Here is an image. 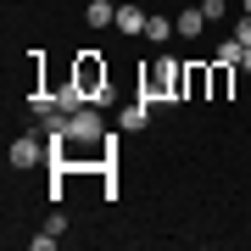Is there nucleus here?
<instances>
[{"label":"nucleus","instance_id":"1","mask_svg":"<svg viewBox=\"0 0 251 251\" xmlns=\"http://www.w3.org/2000/svg\"><path fill=\"white\" fill-rule=\"evenodd\" d=\"M140 100H184V62L179 56H156V67H151V78L140 84Z\"/></svg>","mask_w":251,"mask_h":251},{"label":"nucleus","instance_id":"2","mask_svg":"<svg viewBox=\"0 0 251 251\" xmlns=\"http://www.w3.org/2000/svg\"><path fill=\"white\" fill-rule=\"evenodd\" d=\"M73 84H78L95 106H112V73H106V62H100L95 50H78V56H73Z\"/></svg>","mask_w":251,"mask_h":251},{"label":"nucleus","instance_id":"3","mask_svg":"<svg viewBox=\"0 0 251 251\" xmlns=\"http://www.w3.org/2000/svg\"><path fill=\"white\" fill-rule=\"evenodd\" d=\"M67 134H73V145H106V140H100V106H95V100L67 117Z\"/></svg>","mask_w":251,"mask_h":251},{"label":"nucleus","instance_id":"4","mask_svg":"<svg viewBox=\"0 0 251 251\" xmlns=\"http://www.w3.org/2000/svg\"><path fill=\"white\" fill-rule=\"evenodd\" d=\"M39 162H50V145L45 140H34V134L11 140V168H39Z\"/></svg>","mask_w":251,"mask_h":251},{"label":"nucleus","instance_id":"5","mask_svg":"<svg viewBox=\"0 0 251 251\" xmlns=\"http://www.w3.org/2000/svg\"><path fill=\"white\" fill-rule=\"evenodd\" d=\"M184 100H212V67L184 62Z\"/></svg>","mask_w":251,"mask_h":251},{"label":"nucleus","instance_id":"6","mask_svg":"<svg viewBox=\"0 0 251 251\" xmlns=\"http://www.w3.org/2000/svg\"><path fill=\"white\" fill-rule=\"evenodd\" d=\"M50 95H56V112H62V117H73V112H84V106H90V95H84L78 84H73V73H67L62 84H56Z\"/></svg>","mask_w":251,"mask_h":251},{"label":"nucleus","instance_id":"7","mask_svg":"<svg viewBox=\"0 0 251 251\" xmlns=\"http://www.w3.org/2000/svg\"><path fill=\"white\" fill-rule=\"evenodd\" d=\"M145 23H151V11H140V6H117V23H112V28H123L128 39H140Z\"/></svg>","mask_w":251,"mask_h":251},{"label":"nucleus","instance_id":"8","mask_svg":"<svg viewBox=\"0 0 251 251\" xmlns=\"http://www.w3.org/2000/svg\"><path fill=\"white\" fill-rule=\"evenodd\" d=\"M62 234H67V218H62V212H50V218H45V229L34 234V251H50Z\"/></svg>","mask_w":251,"mask_h":251},{"label":"nucleus","instance_id":"9","mask_svg":"<svg viewBox=\"0 0 251 251\" xmlns=\"http://www.w3.org/2000/svg\"><path fill=\"white\" fill-rule=\"evenodd\" d=\"M173 34H179V23L162 17V11H151V23H145V39H151V45H168Z\"/></svg>","mask_w":251,"mask_h":251},{"label":"nucleus","instance_id":"10","mask_svg":"<svg viewBox=\"0 0 251 251\" xmlns=\"http://www.w3.org/2000/svg\"><path fill=\"white\" fill-rule=\"evenodd\" d=\"M234 90V62H212V100H229Z\"/></svg>","mask_w":251,"mask_h":251},{"label":"nucleus","instance_id":"11","mask_svg":"<svg viewBox=\"0 0 251 251\" xmlns=\"http://www.w3.org/2000/svg\"><path fill=\"white\" fill-rule=\"evenodd\" d=\"M84 23H90V28L117 23V6H112V0H90V6H84Z\"/></svg>","mask_w":251,"mask_h":251},{"label":"nucleus","instance_id":"12","mask_svg":"<svg viewBox=\"0 0 251 251\" xmlns=\"http://www.w3.org/2000/svg\"><path fill=\"white\" fill-rule=\"evenodd\" d=\"M173 23H179V39H196L201 28H206V11H201V6H196V11H179Z\"/></svg>","mask_w":251,"mask_h":251},{"label":"nucleus","instance_id":"13","mask_svg":"<svg viewBox=\"0 0 251 251\" xmlns=\"http://www.w3.org/2000/svg\"><path fill=\"white\" fill-rule=\"evenodd\" d=\"M145 117H151V100H134V106L117 117V123H123V128H145Z\"/></svg>","mask_w":251,"mask_h":251},{"label":"nucleus","instance_id":"14","mask_svg":"<svg viewBox=\"0 0 251 251\" xmlns=\"http://www.w3.org/2000/svg\"><path fill=\"white\" fill-rule=\"evenodd\" d=\"M201 11H206V23H224L229 17V0H201Z\"/></svg>","mask_w":251,"mask_h":251},{"label":"nucleus","instance_id":"15","mask_svg":"<svg viewBox=\"0 0 251 251\" xmlns=\"http://www.w3.org/2000/svg\"><path fill=\"white\" fill-rule=\"evenodd\" d=\"M234 39H240V45H251V11H240V23H234Z\"/></svg>","mask_w":251,"mask_h":251},{"label":"nucleus","instance_id":"16","mask_svg":"<svg viewBox=\"0 0 251 251\" xmlns=\"http://www.w3.org/2000/svg\"><path fill=\"white\" fill-rule=\"evenodd\" d=\"M240 73H251V45H246V50H240Z\"/></svg>","mask_w":251,"mask_h":251},{"label":"nucleus","instance_id":"17","mask_svg":"<svg viewBox=\"0 0 251 251\" xmlns=\"http://www.w3.org/2000/svg\"><path fill=\"white\" fill-rule=\"evenodd\" d=\"M240 11H251V0H240Z\"/></svg>","mask_w":251,"mask_h":251}]
</instances>
